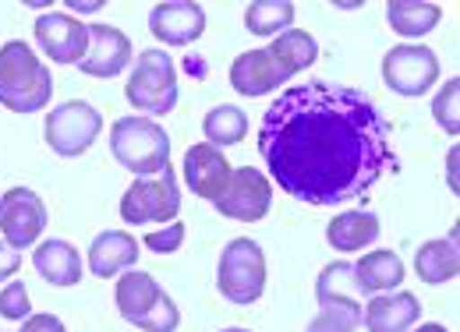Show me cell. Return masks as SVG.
Listing matches in <instances>:
<instances>
[{
  "instance_id": "1",
  "label": "cell",
  "mask_w": 460,
  "mask_h": 332,
  "mask_svg": "<svg viewBox=\"0 0 460 332\" xmlns=\"http://www.w3.org/2000/svg\"><path fill=\"white\" fill-rule=\"evenodd\" d=\"M259 153L280 191L319 209L361 198L394 166L376 100L330 82L284 89L259 124Z\"/></svg>"
},
{
  "instance_id": "2",
  "label": "cell",
  "mask_w": 460,
  "mask_h": 332,
  "mask_svg": "<svg viewBox=\"0 0 460 332\" xmlns=\"http://www.w3.org/2000/svg\"><path fill=\"white\" fill-rule=\"evenodd\" d=\"M54 74L22 39H7L0 47V107L11 113H36L50 107Z\"/></svg>"
},
{
  "instance_id": "3",
  "label": "cell",
  "mask_w": 460,
  "mask_h": 332,
  "mask_svg": "<svg viewBox=\"0 0 460 332\" xmlns=\"http://www.w3.org/2000/svg\"><path fill=\"white\" fill-rule=\"evenodd\" d=\"M111 153L128 173L156 177L171 166V135L149 117H120L111 127Z\"/></svg>"
},
{
  "instance_id": "4",
  "label": "cell",
  "mask_w": 460,
  "mask_h": 332,
  "mask_svg": "<svg viewBox=\"0 0 460 332\" xmlns=\"http://www.w3.org/2000/svg\"><path fill=\"white\" fill-rule=\"evenodd\" d=\"M128 103L153 117H167L177 107V67L167 50H142L135 57L131 78L124 85Z\"/></svg>"
},
{
  "instance_id": "5",
  "label": "cell",
  "mask_w": 460,
  "mask_h": 332,
  "mask_svg": "<svg viewBox=\"0 0 460 332\" xmlns=\"http://www.w3.org/2000/svg\"><path fill=\"white\" fill-rule=\"evenodd\" d=\"M217 286L237 308H248L262 297V290H266V255H262L259 240H252V237L230 240L224 255H220Z\"/></svg>"
},
{
  "instance_id": "6",
  "label": "cell",
  "mask_w": 460,
  "mask_h": 332,
  "mask_svg": "<svg viewBox=\"0 0 460 332\" xmlns=\"http://www.w3.org/2000/svg\"><path fill=\"white\" fill-rule=\"evenodd\" d=\"M177 213H181V191L171 166L156 177H135V184L120 198V220L131 226H146V223L167 226L177 220Z\"/></svg>"
},
{
  "instance_id": "7",
  "label": "cell",
  "mask_w": 460,
  "mask_h": 332,
  "mask_svg": "<svg viewBox=\"0 0 460 332\" xmlns=\"http://www.w3.org/2000/svg\"><path fill=\"white\" fill-rule=\"evenodd\" d=\"M100 131H103V117L85 100H67V103L54 107L47 117V145L64 160L89 153L96 145Z\"/></svg>"
},
{
  "instance_id": "8",
  "label": "cell",
  "mask_w": 460,
  "mask_h": 332,
  "mask_svg": "<svg viewBox=\"0 0 460 332\" xmlns=\"http://www.w3.org/2000/svg\"><path fill=\"white\" fill-rule=\"evenodd\" d=\"M220 209V216L237 223H259L266 220L270 205H273V184L262 170L255 166H241V170H230L227 188L217 195L213 202Z\"/></svg>"
},
{
  "instance_id": "9",
  "label": "cell",
  "mask_w": 460,
  "mask_h": 332,
  "mask_svg": "<svg viewBox=\"0 0 460 332\" xmlns=\"http://www.w3.org/2000/svg\"><path fill=\"white\" fill-rule=\"evenodd\" d=\"M439 78V57L421 43H401L383 57V82L397 96H425Z\"/></svg>"
},
{
  "instance_id": "10",
  "label": "cell",
  "mask_w": 460,
  "mask_h": 332,
  "mask_svg": "<svg viewBox=\"0 0 460 332\" xmlns=\"http://www.w3.org/2000/svg\"><path fill=\"white\" fill-rule=\"evenodd\" d=\"M47 205L29 188H11L0 195V240L14 251L32 248L47 230Z\"/></svg>"
},
{
  "instance_id": "11",
  "label": "cell",
  "mask_w": 460,
  "mask_h": 332,
  "mask_svg": "<svg viewBox=\"0 0 460 332\" xmlns=\"http://www.w3.org/2000/svg\"><path fill=\"white\" fill-rule=\"evenodd\" d=\"M32 32H36L40 50L54 64H78L85 57V47H89V25L78 22L75 14H64V11L40 14Z\"/></svg>"
},
{
  "instance_id": "12",
  "label": "cell",
  "mask_w": 460,
  "mask_h": 332,
  "mask_svg": "<svg viewBox=\"0 0 460 332\" xmlns=\"http://www.w3.org/2000/svg\"><path fill=\"white\" fill-rule=\"evenodd\" d=\"M135 60L131 39L114 25H89V47L78 60V71L89 78H117Z\"/></svg>"
},
{
  "instance_id": "13",
  "label": "cell",
  "mask_w": 460,
  "mask_h": 332,
  "mask_svg": "<svg viewBox=\"0 0 460 332\" xmlns=\"http://www.w3.org/2000/svg\"><path fill=\"white\" fill-rule=\"evenodd\" d=\"M149 32L164 47H191L206 32V11L188 0H167L156 4L149 14Z\"/></svg>"
},
{
  "instance_id": "14",
  "label": "cell",
  "mask_w": 460,
  "mask_h": 332,
  "mask_svg": "<svg viewBox=\"0 0 460 332\" xmlns=\"http://www.w3.org/2000/svg\"><path fill=\"white\" fill-rule=\"evenodd\" d=\"M227 180L230 163L224 149H217L209 142H199L184 153V184L191 188V195H199L206 202H217V195L227 188Z\"/></svg>"
},
{
  "instance_id": "15",
  "label": "cell",
  "mask_w": 460,
  "mask_h": 332,
  "mask_svg": "<svg viewBox=\"0 0 460 332\" xmlns=\"http://www.w3.org/2000/svg\"><path fill=\"white\" fill-rule=\"evenodd\" d=\"M284 82H288L284 67L273 60V54H270L266 47L234 57V64H230V85H234L241 96H248V100L270 96V92H277V85H284Z\"/></svg>"
},
{
  "instance_id": "16",
  "label": "cell",
  "mask_w": 460,
  "mask_h": 332,
  "mask_svg": "<svg viewBox=\"0 0 460 332\" xmlns=\"http://www.w3.org/2000/svg\"><path fill=\"white\" fill-rule=\"evenodd\" d=\"M421 315V301L407 290H390V293H376L372 301H365L361 322L368 332H411V326Z\"/></svg>"
},
{
  "instance_id": "17",
  "label": "cell",
  "mask_w": 460,
  "mask_h": 332,
  "mask_svg": "<svg viewBox=\"0 0 460 332\" xmlns=\"http://www.w3.org/2000/svg\"><path fill=\"white\" fill-rule=\"evenodd\" d=\"M167 297V290L149 276V273H138V269H128L124 276L117 279V290H114V301H117V311L131 322V326H142L156 304Z\"/></svg>"
},
{
  "instance_id": "18",
  "label": "cell",
  "mask_w": 460,
  "mask_h": 332,
  "mask_svg": "<svg viewBox=\"0 0 460 332\" xmlns=\"http://www.w3.org/2000/svg\"><path fill=\"white\" fill-rule=\"evenodd\" d=\"M138 251H142V248L135 244L131 233H124V230H103V233L93 240V248H89V269H93V276H100V279L128 273V269H135Z\"/></svg>"
},
{
  "instance_id": "19",
  "label": "cell",
  "mask_w": 460,
  "mask_h": 332,
  "mask_svg": "<svg viewBox=\"0 0 460 332\" xmlns=\"http://www.w3.org/2000/svg\"><path fill=\"white\" fill-rule=\"evenodd\" d=\"M401 283H403V262L401 255H394V251H368L354 266V286H358L361 297L401 290Z\"/></svg>"
},
{
  "instance_id": "20",
  "label": "cell",
  "mask_w": 460,
  "mask_h": 332,
  "mask_svg": "<svg viewBox=\"0 0 460 332\" xmlns=\"http://www.w3.org/2000/svg\"><path fill=\"white\" fill-rule=\"evenodd\" d=\"M32 266L36 273L47 279L50 286H75L82 279V258H78V248L67 244V240H43L36 251H32Z\"/></svg>"
},
{
  "instance_id": "21",
  "label": "cell",
  "mask_w": 460,
  "mask_h": 332,
  "mask_svg": "<svg viewBox=\"0 0 460 332\" xmlns=\"http://www.w3.org/2000/svg\"><path fill=\"white\" fill-rule=\"evenodd\" d=\"M414 273L421 283L429 286H443L450 279H457L460 273V251H457V233L447 240V237H436V240H425L414 255Z\"/></svg>"
},
{
  "instance_id": "22",
  "label": "cell",
  "mask_w": 460,
  "mask_h": 332,
  "mask_svg": "<svg viewBox=\"0 0 460 332\" xmlns=\"http://www.w3.org/2000/svg\"><path fill=\"white\" fill-rule=\"evenodd\" d=\"M315 297H319V304L323 308H341V311H350V315H358L361 319V293H358V286H354V266L350 262H333V266H326L323 269V276L315 283Z\"/></svg>"
},
{
  "instance_id": "23",
  "label": "cell",
  "mask_w": 460,
  "mask_h": 332,
  "mask_svg": "<svg viewBox=\"0 0 460 332\" xmlns=\"http://www.w3.org/2000/svg\"><path fill=\"white\" fill-rule=\"evenodd\" d=\"M443 18V7L439 4H429V0H394L386 4V22L397 36L407 39H418V36H429Z\"/></svg>"
},
{
  "instance_id": "24",
  "label": "cell",
  "mask_w": 460,
  "mask_h": 332,
  "mask_svg": "<svg viewBox=\"0 0 460 332\" xmlns=\"http://www.w3.org/2000/svg\"><path fill=\"white\" fill-rule=\"evenodd\" d=\"M326 237H330V244L337 251H361V248L379 240V220L372 213L350 209V213H341L337 220H330Z\"/></svg>"
},
{
  "instance_id": "25",
  "label": "cell",
  "mask_w": 460,
  "mask_h": 332,
  "mask_svg": "<svg viewBox=\"0 0 460 332\" xmlns=\"http://www.w3.org/2000/svg\"><path fill=\"white\" fill-rule=\"evenodd\" d=\"M273 60L284 67V74L294 78V74H301L305 67H312L315 64V57H319V43H315V36L312 32H305V29H288V32H280L277 36V43H270L266 47Z\"/></svg>"
},
{
  "instance_id": "26",
  "label": "cell",
  "mask_w": 460,
  "mask_h": 332,
  "mask_svg": "<svg viewBox=\"0 0 460 332\" xmlns=\"http://www.w3.org/2000/svg\"><path fill=\"white\" fill-rule=\"evenodd\" d=\"M202 135L209 138V145L224 149V145H237L244 135H248V113L241 107H230V103H220L202 117Z\"/></svg>"
},
{
  "instance_id": "27",
  "label": "cell",
  "mask_w": 460,
  "mask_h": 332,
  "mask_svg": "<svg viewBox=\"0 0 460 332\" xmlns=\"http://www.w3.org/2000/svg\"><path fill=\"white\" fill-rule=\"evenodd\" d=\"M294 22V4L290 0H259L244 11V25L255 36H280Z\"/></svg>"
},
{
  "instance_id": "28",
  "label": "cell",
  "mask_w": 460,
  "mask_h": 332,
  "mask_svg": "<svg viewBox=\"0 0 460 332\" xmlns=\"http://www.w3.org/2000/svg\"><path fill=\"white\" fill-rule=\"evenodd\" d=\"M432 117L447 135H460V82L450 78L447 89H439V96L432 100Z\"/></svg>"
},
{
  "instance_id": "29",
  "label": "cell",
  "mask_w": 460,
  "mask_h": 332,
  "mask_svg": "<svg viewBox=\"0 0 460 332\" xmlns=\"http://www.w3.org/2000/svg\"><path fill=\"white\" fill-rule=\"evenodd\" d=\"M32 315V304H29V290L22 279H7L0 286V319L7 322H25Z\"/></svg>"
},
{
  "instance_id": "30",
  "label": "cell",
  "mask_w": 460,
  "mask_h": 332,
  "mask_svg": "<svg viewBox=\"0 0 460 332\" xmlns=\"http://www.w3.org/2000/svg\"><path fill=\"white\" fill-rule=\"evenodd\" d=\"M361 326L358 315L341 311V308H319V315L308 322V332H354Z\"/></svg>"
},
{
  "instance_id": "31",
  "label": "cell",
  "mask_w": 460,
  "mask_h": 332,
  "mask_svg": "<svg viewBox=\"0 0 460 332\" xmlns=\"http://www.w3.org/2000/svg\"><path fill=\"white\" fill-rule=\"evenodd\" d=\"M181 244H184V223L181 220L167 223L164 230H153V233L146 237V248L156 251V255H173Z\"/></svg>"
},
{
  "instance_id": "32",
  "label": "cell",
  "mask_w": 460,
  "mask_h": 332,
  "mask_svg": "<svg viewBox=\"0 0 460 332\" xmlns=\"http://www.w3.org/2000/svg\"><path fill=\"white\" fill-rule=\"evenodd\" d=\"M22 269V251H14L11 244L0 240V286Z\"/></svg>"
},
{
  "instance_id": "33",
  "label": "cell",
  "mask_w": 460,
  "mask_h": 332,
  "mask_svg": "<svg viewBox=\"0 0 460 332\" xmlns=\"http://www.w3.org/2000/svg\"><path fill=\"white\" fill-rule=\"evenodd\" d=\"M22 332H67L58 315H29L22 322Z\"/></svg>"
},
{
  "instance_id": "34",
  "label": "cell",
  "mask_w": 460,
  "mask_h": 332,
  "mask_svg": "<svg viewBox=\"0 0 460 332\" xmlns=\"http://www.w3.org/2000/svg\"><path fill=\"white\" fill-rule=\"evenodd\" d=\"M457 160H460V149L454 145L450 156H447V166H450V188H454V191H457Z\"/></svg>"
},
{
  "instance_id": "35",
  "label": "cell",
  "mask_w": 460,
  "mask_h": 332,
  "mask_svg": "<svg viewBox=\"0 0 460 332\" xmlns=\"http://www.w3.org/2000/svg\"><path fill=\"white\" fill-rule=\"evenodd\" d=\"M71 11H78V14H85V11H100V0H96V4H78V0H75Z\"/></svg>"
},
{
  "instance_id": "36",
  "label": "cell",
  "mask_w": 460,
  "mask_h": 332,
  "mask_svg": "<svg viewBox=\"0 0 460 332\" xmlns=\"http://www.w3.org/2000/svg\"><path fill=\"white\" fill-rule=\"evenodd\" d=\"M418 332H447V326H439V322H425V326H418Z\"/></svg>"
},
{
  "instance_id": "37",
  "label": "cell",
  "mask_w": 460,
  "mask_h": 332,
  "mask_svg": "<svg viewBox=\"0 0 460 332\" xmlns=\"http://www.w3.org/2000/svg\"><path fill=\"white\" fill-rule=\"evenodd\" d=\"M224 332H248V329H241V326H234V329H224Z\"/></svg>"
}]
</instances>
